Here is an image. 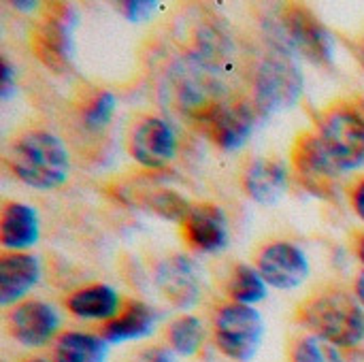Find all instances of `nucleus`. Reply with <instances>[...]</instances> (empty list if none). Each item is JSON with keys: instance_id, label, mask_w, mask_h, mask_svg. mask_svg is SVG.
<instances>
[{"instance_id": "obj_1", "label": "nucleus", "mask_w": 364, "mask_h": 362, "mask_svg": "<svg viewBox=\"0 0 364 362\" xmlns=\"http://www.w3.org/2000/svg\"><path fill=\"white\" fill-rule=\"evenodd\" d=\"M13 175L34 190H55L70 175L68 149L60 137L47 130H30L9 149Z\"/></svg>"}, {"instance_id": "obj_2", "label": "nucleus", "mask_w": 364, "mask_h": 362, "mask_svg": "<svg viewBox=\"0 0 364 362\" xmlns=\"http://www.w3.org/2000/svg\"><path fill=\"white\" fill-rule=\"evenodd\" d=\"M299 322L339 350L358 348L364 341V309L343 290H324L299 307Z\"/></svg>"}, {"instance_id": "obj_3", "label": "nucleus", "mask_w": 364, "mask_h": 362, "mask_svg": "<svg viewBox=\"0 0 364 362\" xmlns=\"http://www.w3.org/2000/svg\"><path fill=\"white\" fill-rule=\"evenodd\" d=\"M318 137L341 173L363 166L364 100L348 98L331 105L320 119Z\"/></svg>"}, {"instance_id": "obj_4", "label": "nucleus", "mask_w": 364, "mask_h": 362, "mask_svg": "<svg viewBox=\"0 0 364 362\" xmlns=\"http://www.w3.org/2000/svg\"><path fill=\"white\" fill-rule=\"evenodd\" d=\"M301 92L303 75L292 62L290 49L277 43L258 68L254 85V109L258 115H273L292 107Z\"/></svg>"}, {"instance_id": "obj_5", "label": "nucleus", "mask_w": 364, "mask_h": 362, "mask_svg": "<svg viewBox=\"0 0 364 362\" xmlns=\"http://www.w3.org/2000/svg\"><path fill=\"white\" fill-rule=\"evenodd\" d=\"M284 45L318 66H333L335 41L324 21L303 4H288L279 17Z\"/></svg>"}, {"instance_id": "obj_6", "label": "nucleus", "mask_w": 364, "mask_h": 362, "mask_svg": "<svg viewBox=\"0 0 364 362\" xmlns=\"http://www.w3.org/2000/svg\"><path fill=\"white\" fill-rule=\"evenodd\" d=\"M262 333V316L247 305H224L213 318V339L218 350L237 362H247L256 356Z\"/></svg>"}, {"instance_id": "obj_7", "label": "nucleus", "mask_w": 364, "mask_h": 362, "mask_svg": "<svg viewBox=\"0 0 364 362\" xmlns=\"http://www.w3.org/2000/svg\"><path fill=\"white\" fill-rule=\"evenodd\" d=\"M75 9L64 2L47 4L32 30V51L51 70L62 73L70 66L73 55Z\"/></svg>"}, {"instance_id": "obj_8", "label": "nucleus", "mask_w": 364, "mask_h": 362, "mask_svg": "<svg viewBox=\"0 0 364 362\" xmlns=\"http://www.w3.org/2000/svg\"><path fill=\"white\" fill-rule=\"evenodd\" d=\"M256 109L245 102H211L196 113L203 132L224 151L241 149L254 132Z\"/></svg>"}, {"instance_id": "obj_9", "label": "nucleus", "mask_w": 364, "mask_h": 362, "mask_svg": "<svg viewBox=\"0 0 364 362\" xmlns=\"http://www.w3.org/2000/svg\"><path fill=\"white\" fill-rule=\"evenodd\" d=\"M292 162L301 183L320 198H331L337 192V175L341 173L331 154L322 145L318 132H305L296 139Z\"/></svg>"}, {"instance_id": "obj_10", "label": "nucleus", "mask_w": 364, "mask_h": 362, "mask_svg": "<svg viewBox=\"0 0 364 362\" xmlns=\"http://www.w3.org/2000/svg\"><path fill=\"white\" fill-rule=\"evenodd\" d=\"M130 156L145 169H164L177 154V134L173 126L156 115L141 117L128 137Z\"/></svg>"}, {"instance_id": "obj_11", "label": "nucleus", "mask_w": 364, "mask_h": 362, "mask_svg": "<svg viewBox=\"0 0 364 362\" xmlns=\"http://www.w3.org/2000/svg\"><path fill=\"white\" fill-rule=\"evenodd\" d=\"M256 269L267 286L275 290H294L309 277V258L299 245L275 241L260 250Z\"/></svg>"}, {"instance_id": "obj_12", "label": "nucleus", "mask_w": 364, "mask_h": 362, "mask_svg": "<svg viewBox=\"0 0 364 362\" xmlns=\"http://www.w3.org/2000/svg\"><path fill=\"white\" fill-rule=\"evenodd\" d=\"M6 326L17 344L26 348H43L58 335L60 316L55 307L45 301H23L11 309Z\"/></svg>"}, {"instance_id": "obj_13", "label": "nucleus", "mask_w": 364, "mask_h": 362, "mask_svg": "<svg viewBox=\"0 0 364 362\" xmlns=\"http://www.w3.org/2000/svg\"><path fill=\"white\" fill-rule=\"evenodd\" d=\"M181 233L186 243L196 252L203 254L222 252L228 245L226 213L211 203L192 205L190 213L181 222Z\"/></svg>"}, {"instance_id": "obj_14", "label": "nucleus", "mask_w": 364, "mask_h": 362, "mask_svg": "<svg viewBox=\"0 0 364 362\" xmlns=\"http://www.w3.org/2000/svg\"><path fill=\"white\" fill-rule=\"evenodd\" d=\"M156 284L164 294V299L181 309L196 305L200 297L198 269L186 256H171L164 262H160L156 271Z\"/></svg>"}, {"instance_id": "obj_15", "label": "nucleus", "mask_w": 364, "mask_h": 362, "mask_svg": "<svg viewBox=\"0 0 364 362\" xmlns=\"http://www.w3.org/2000/svg\"><path fill=\"white\" fill-rule=\"evenodd\" d=\"M41 280V262L28 252H4L0 256V305H17Z\"/></svg>"}, {"instance_id": "obj_16", "label": "nucleus", "mask_w": 364, "mask_h": 362, "mask_svg": "<svg viewBox=\"0 0 364 362\" xmlns=\"http://www.w3.org/2000/svg\"><path fill=\"white\" fill-rule=\"evenodd\" d=\"M290 181L288 166L279 158H256L243 173V188L247 196L260 205H275Z\"/></svg>"}, {"instance_id": "obj_17", "label": "nucleus", "mask_w": 364, "mask_h": 362, "mask_svg": "<svg viewBox=\"0 0 364 362\" xmlns=\"http://www.w3.org/2000/svg\"><path fill=\"white\" fill-rule=\"evenodd\" d=\"M158 314L143 301H130L122 305L119 314L105 322L100 329V337L107 344H126V341H139L149 337L156 331Z\"/></svg>"}, {"instance_id": "obj_18", "label": "nucleus", "mask_w": 364, "mask_h": 362, "mask_svg": "<svg viewBox=\"0 0 364 362\" xmlns=\"http://www.w3.org/2000/svg\"><path fill=\"white\" fill-rule=\"evenodd\" d=\"M38 213L23 203H4L0 215V245L6 252H23L38 241Z\"/></svg>"}, {"instance_id": "obj_19", "label": "nucleus", "mask_w": 364, "mask_h": 362, "mask_svg": "<svg viewBox=\"0 0 364 362\" xmlns=\"http://www.w3.org/2000/svg\"><path fill=\"white\" fill-rule=\"evenodd\" d=\"M66 307L81 320H100L102 324L113 320L122 309L119 294L107 284L85 286L66 299Z\"/></svg>"}, {"instance_id": "obj_20", "label": "nucleus", "mask_w": 364, "mask_h": 362, "mask_svg": "<svg viewBox=\"0 0 364 362\" xmlns=\"http://www.w3.org/2000/svg\"><path fill=\"white\" fill-rule=\"evenodd\" d=\"M107 346L100 335L66 331L53 344V362H107Z\"/></svg>"}, {"instance_id": "obj_21", "label": "nucleus", "mask_w": 364, "mask_h": 362, "mask_svg": "<svg viewBox=\"0 0 364 362\" xmlns=\"http://www.w3.org/2000/svg\"><path fill=\"white\" fill-rule=\"evenodd\" d=\"M228 294L237 305H256L267 299V282L260 271L250 265H237L228 280Z\"/></svg>"}, {"instance_id": "obj_22", "label": "nucleus", "mask_w": 364, "mask_h": 362, "mask_svg": "<svg viewBox=\"0 0 364 362\" xmlns=\"http://www.w3.org/2000/svg\"><path fill=\"white\" fill-rule=\"evenodd\" d=\"M168 346L179 356H194L205 341V326L196 316H181L166 331Z\"/></svg>"}, {"instance_id": "obj_23", "label": "nucleus", "mask_w": 364, "mask_h": 362, "mask_svg": "<svg viewBox=\"0 0 364 362\" xmlns=\"http://www.w3.org/2000/svg\"><path fill=\"white\" fill-rule=\"evenodd\" d=\"M143 207L151 213H156L162 220L168 222H183L186 215L190 213L192 205L188 203L186 196H181L179 192L171 190V188H158L154 192H147L143 196Z\"/></svg>"}, {"instance_id": "obj_24", "label": "nucleus", "mask_w": 364, "mask_h": 362, "mask_svg": "<svg viewBox=\"0 0 364 362\" xmlns=\"http://www.w3.org/2000/svg\"><path fill=\"white\" fill-rule=\"evenodd\" d=\"M292 362H346L337 346L324 341L318 335H303L292 344L290 350Z\"/></svg>"}, {"instance_id": "obj_25", "label": "nucleus", "mask_w": 364, "mask_h": 362, "mask_svg": "<svg viewBox=\"0 0 364 362\" xmlns=\"http://www.w3.org/2000/svg\"><path fill=\"white\" fill-rule=\"evenodd\" d=\"M115 105L117 100L111 92H98L83 109V124L94 132L107 128L113 117Z\"/></svg>"}, {"instance_id": "obj_26", "label": "nucleus", "mask_w": 364, "mask_h": 362, "mask_svg": "<svg viewBox=\"0 0 364 362\" xmlns=\"http://www.w3.org/2000/svg\"><path fill=\"white\" fill-rule=\"evenodd\" d=\"M156 9H158V2L154 0H128V2L117 4V11L132 23L149 19L156 13Z\"/></svg>"}, {"instance_id": "obj_27", "label": "nucleus", "mask_w": 364, "mask_h": 362, "mask_svg": "<svg viewBox=\"0 0 364 362\" xmlns=\"http://www.w3.org/2000/svg\"><path fill=\"white\" fill-rule=\"evenodd\" d=\"M15 92H17L15 70H13L11 62L4 58L2 60V75H0V96H2V100H9V98H13Z\"/></svg>"}, {"instance_id": "obj_28", "label": "nucleus", "mask_w": 364, "mask_h": 362, "mask_svg": "<svg viewBox=\"0 0 364 362\" xmlns=\"http://www.w3.org/2000/svg\"><path fill=\"white\" fill-rule=\"evenodd\" d=\"M132 362H175V358H173V350L154 346V348L141 350V352L132 358Z\"/></svg>"}, {"instance_id": "obj_29", "label": "nucleus", "mask_w": 364, "mask_h": 362, "mask_svg": "<svg viewBox=\"0 0 364 362\" xmlns=\"http://www.w3.org/2000/svg\"><path fill=\"white\" fill-rule=\"evenodd\" d=\"M352 207H354L356 215L364 222V179H360L352 190Z\"/></svg>"}, {"instance_id": "obj_30", "label": "nucleus", "mask_w": 364, "mask_h": 362, "mask_svg": "<svg viewBox=\"0 0 364 362\" xmlns=\"http://www.w3.org/2000/svg\"><path fill=\"white\" fill-rule=\"evenodd\" d=\"M354 294H356V301L360 303V307L364 309V271L358 273V277L354 282Z\"/></svg>"}, {"instance_id": "obj_31", "label": "nucleus", "mask_w": 364, "mask_h": 362, "mask_svg": "<svg viewBox=\"0 0 364 362\" xmlns=\"http://www.w3.org/2000/svg\"><path fill=\"white\" fill-rule=\"evenodd\" d=\"M13 6L15 9H26V13H28V11H34L38 4L36 2H13Z\"/></svg>"}, {"instance_id": "obj_32", "label": "nucleus", "mask_w": 364, "mask_h": 362, "mask_svg": "<svg viewBox=\"0 0 364 362\" xmlns=\"http://www.w3.org/2000/svg\"><path fill=\"white\" fill-rule=\"evenodd\" d=\"M358 258L363 260L364 265V235L360 237V241H358Z\"/></svg>"}, {"instance_id": "obj_33", "label": "nucleus", "mask_w": 364, "mask_h": 362, "mask_svg": "<svg viewBox=\"0 0 364 362\" xmlns=\"http://www.w3.org/2000/svg\"><path fill=\"white\" fill-rule=\"evenodd\" d=\"M360 64H363V68H364V43L360 45Z\"/></svg>"}, {"instance_id": "obj_34", "label": "nucleus", "mask_w": 364, "mask_h": 362, "mask_svg": "<svg viewBox=\"0 0 364 362\" xmlns=\"http://www.w3.org/2000/svg\"><path fill=\"white\" fill-rule=\"evenodd\" d=\"M26 362H49V361H45V358H30V361H26Z\"/></svg>"}]
</instances>
